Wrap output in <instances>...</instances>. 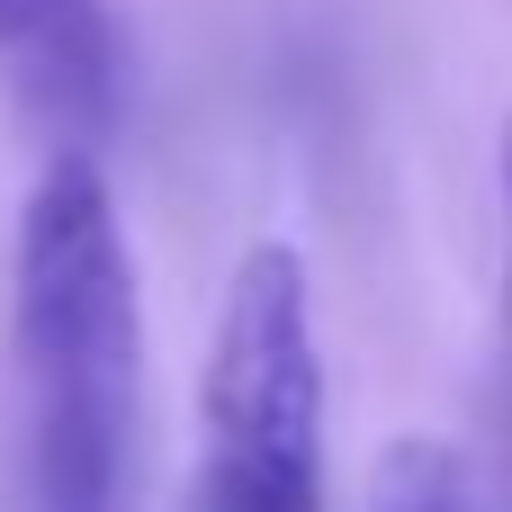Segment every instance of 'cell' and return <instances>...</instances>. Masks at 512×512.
<instances>
[{"label": "cell", "mask_w": 512, "mask_h": 512, "mask_svg": "<svg viewBox=\"0 0 512 512\" xmlns=\"http://www.w3.org/2000/svg\"><path fill=\"white\" fill-rule=\"evenodd\" d=\"M189 512H324V342L297 243H252L225 279Z\"/></svg>", "instance_id": "7a4b0ae2"}, {"label": "cell", "mask_w": 512, "mask_h": 512, "mask_svg": "<svg viewBox=\"0 0 512 512\" xmlns=\"http://www.w3.org/2000/svg\"><path fill=\"white\" fill-rule=\"evenodd\" d=\"M144 297L90 153H54L9 243V414L18 512H126Z\"/></svg>", "instance_id": "6da1fadb"}, {"label": "cell", "mask_w": 512, "mask_h": 512, "mask_svg": "<svg viewBox=\"0 0 512 512\" xmlns=\"http://www.w3.org/2000/svg\"><path fill=\"white\" fill-rule=\"evenodd\" d=\"M0 81L54 135V153H90L126 90V45L108 0H0Z\"/></svg>", "instance_id": "3957f363"}, {"label": "cell", "mask_w": 512, "mask_h": 512, "mask_svg": "<svg viewBox=\"0 0 512 512\" xmlns=\"http://www.w3.org/2000/svg\"><path fill=\"white\" fill-rule=\"evenodd\" d=\"M504 216H512V126H504ZM512 297V288H504Z\"/></svg>", "instance_id": "5b68a950"}, {"label": "cell", "mask_w": 512, "mask_h": 512, "mask_svg": "<svg viewBox=\"0 0 512 512\" xmlns=\"http://www.w3.org/2000/svg\"><path fill=\"white\" fill-rule=\"evenodd\" d=\"M369 512H486V495H477V477H468L459 450L396 441L378 459V477H369Z\"/></svg>", "instance_id": "277c9868"}]
</instances>
